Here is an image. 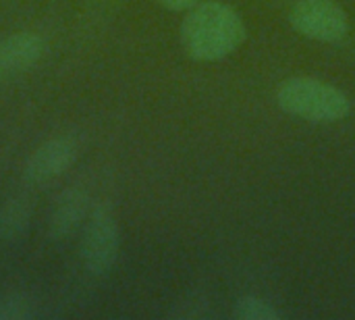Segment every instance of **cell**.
Listing matches in <instances>:
<instances>
[{
  "label": "cell",
  "instance_id": "6da1fadb",
  "mask_svg": "<svg viewBox=\"0 0 355 320\" xmlns=\"http://www.w3.org/2000/svg\"><path fill=\"white\" fill-rule=\"evenodd\" d=\"M245 40L241 15L218 0L198 2L181 25V42L189 58L212 62L229 56Z\"/></svg>",
  "mask_w": 355,
  "mask_h": 320
},
{
  "label": "cell",
  "instance_id": "52a82bcc",
  "mask_svg": "<svg viewBox=\"0 0 355 320\" xmlns=\"http://www.w3.org/2000/svg\"><path fill=\"white\" fill-rule=\"evenodd\" d=\"M46 52V42L35 31H17L0 40V81L33 69Z\"/></svg>",
  "mask_w": 355,
  "mask_h": 320
},
{
  "label": "cell",
  "instance_id": "3957f363",
  "mask_svg": "<svg viewBox=\"0 0 355 320\" xmlns=\"http://www.w3.org/2000/svg\"><path fill=\"white\" fill-rule=\"evenodd\" d=\"M121 250V229L108 202H96L81 227L79 260L94 277H104L116 264Z\"/></svg>",
  "mask_w": 355,
  "mask_h": 320
},
{
  "label": "cell",
  "instance_id": "9c48e42d",
  "mask_svg": "<svg viewBox=\"0 0 355 320\" xmlns=\"http://www.w3.org/2000/svg\"><path fill=\"white\" fill-rule=\"evenodd\" d=\"M37 314L35 300L21 289L0 296V320H31Z\"/></svg>",
  "mask_w": 355,
  "mask_h": 320
},
{
  "label": "cell",
  "instance_id": "8fae6325",
  "mask_svg": "<svg viewBox=\"0 0 355 320\" xmlns=\"http://www.w3.org/2000/svg\"><path fill=\"white\" fill-rule=\"evenodd\" d=\"M171 317L179 320L206 319V317H210L206 296H202V294H189V296H185L181 302H177L175 310H171Z\"/></svg>",
  "mask_w": 355,
  "mask_h": 320
},
{
  "label": "cell",
  "instance_id": "277c9868",
  "mask_svg": "<svg viewBox=\"0 0 355 320\" xmlns=\"http://www.w3.org/2000/svg\"><path fill=\"white\" fill-rule=\"evenodd\" d=\"M289 19L302 35L327 44L341 42L349 29V19L335 0H297Z\"/></svg>",
  "mask_w": 355,
  "mask_h": 320
},
{
  "label": "cell",
  "instance_id": "5b68a950",
  "mask_svg": "<svg viewBox=\"0 0 355 320\" xmlns=\"http://www.w3.org/2000/svg\"><path fill=\"white\" fill-rule=\"evenodd\" d=\"M79 158V142L71 133L44 140L25 162V179L33 185L48 183L64 175Z\"/></svg>",
  "mask_w": 355,
  "mask_h": 320
},
{
  "label": "cell",
  "instance_id": "7c38bea8",
  "mask_svg": "<svg viewBox=\"0 0 355 320\" xmlns=\"http://www.w3.org/2000/svg\"><path fill=\"white\" fill-rule=\"evenodd\" d=\"M154 2H158L162 8H168V10H189L200 0H154Z\"/></svg>",
  "mask_w": 355,
  "mask_h": 320
},
{
  "label": "cell",
  "instance_id": "30bf717a",
  "mask_svg": "<svg viewBox=\"0 0 355 320\" xmlns=\"http://www.w3.org/2000/svg\"><path fill=\"white\" fill-rule=\"evenodd\" d=\"M233 317L239 320H279L281 314L275 310L272 304H268L266 300L254 298V296H245L235 304Z\"/></svg>",
  "mask_w": 355,
  "mask_h": 320
},
{
  "label": "cell",
  "instance_id": "7a4b0ae2",
  "mask_svg": "<svg viewBox=\"0 0 355 320\" xmlns=\"http://www.w3.org/2000/svg\"><path fill=\"white\" fill-rule=\"evenodd\" d=\"M277 102L285 112L312 123H335L352 110L349 98L339 87L312 77L283 81L277 90Z\"/></svg>",
  "mask_w": 355,
  "mask_h": 320
},
{
  "label": "cell",
  "instance_id": "ba28073f",
  "mask_svg": "<svg viewBox=\"0 0 355 320\" xmlns=\"http://www.w3.org/2000/svg\"><path fill=\"white\" fill-rule=\"evenodd\" d=\"M33 214V204L27 196H10L2 206H0V239L6 244L19 242L31 223Z\"/></svg>",
  "mask_w": 355,
  "mask_h": 320
},
{
  "label": "cell",
  "instance_id": "8992f818",
  "mask_svg": "<svg viewBox=\"0 0 355 320\" xmlns=\"http://www.w3.org/2000/svg\"><path fill=\"white\" fill-rule=\"evenodd\" d=\"M92 202L89 192L83 185H69L58 194V198L52 204L50 217H48V235L54 242H64L71 235H75L87 214H89Z\"/></svg>",
  "mask_w": 355,
  "mask_h": 320
}]
</instances>
